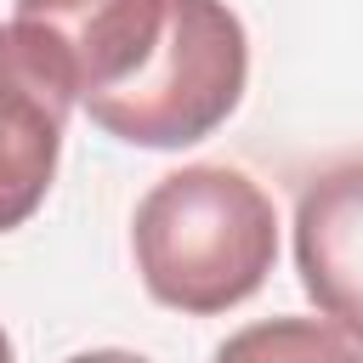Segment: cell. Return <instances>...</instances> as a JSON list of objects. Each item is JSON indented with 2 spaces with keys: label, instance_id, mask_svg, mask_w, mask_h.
Segmentation results:
<instances>
[{
  "label": "cell",
  "instance_id": "obj_3",
  "mask_svg": "<svg viewBox=\"0 0 363 363\" xmlns=\"http://www.w3.org/2000/svg\"><path fill=\"white\" fill-rule=\"evenodd\" d=\"M68 108L74 91L57 62L17 23H0V233L23 227L45 204Z\"/></svg>",
  "mask_w": 363,
  "mask_h": 363
},
{
  "label": "cell",
  "instance_id": "obj_1",
  "mask_svg": "<svg viewBox=\"0 0 363 363\" xmlns=\"http://www.w3.org/2000/svg\"><path fill=\"white\" fill-rule=\"evenodd\" d=\"M147 295L187 318L250 301L278 261V210L233 164H182L147 187L130 221Z\"/></svg>",
  "mask_w": 363,
  "mask_h": 363
},
{
  "label": "cell",
  "instance_id": "obj_6",
  "mask_svg": "<svg viewBox=\"0 0 363 363\" xmlns=\"http://www.w3.org/2000/svg\"><path fill=\"white\" fill-rule=\"evenodd\" d=\"M210 363H363V352L323 318H261L227 335Z\"/></svg>",
  "mask_w": 363,
  "mask_h": 363
},
{
  "label": "cell",
  "instance_id": "obj_4",
  "mask_svg": "<svg viewBox=\"0 0 363 363\" xmlns=\"http://www.w3.org/2000/svg\"><path fill=\"white\" fill-rule=\"evenodd\" d=\"M170 0H17L11 23L57 62L74 102L119 91L142 74L164 34Z\"/></svg>",
  "mask_w": 363,
  "mask_h": 363
},
{
  "label": "cell",
  "instance_id": "obj_7",
  "mask_svg": "<svg viewBox=\"0 0 363 363\" xmlns=\"http://www.w3.org/2000/svg\"><path fill=\"white\" fill-rule=\"evenodd\" d=\"M68 363H147L142 352H79V357H68Z\"/></svg>",
  "mask_w": 363,
  "mask_h": 363
},
{
  "label": "cell",
  "instance_id": "obj_5",
  "mask_svg": "<svg viewBox=\"0 0 363 363\" xmlns=\"http://www.w3.org/2000/svg\"><path fill=\"white\" fill-rule=\"evenodd\" d=\"M295 272L323 323L363 346V159H340L301 187Z\"/></svg>",
  "mask_w": 363,
  "mask_h": 363
},
{
  "label": "cell",
  "instance_id": "obj_2",
  "mask_svg": "<svg viewBox=\"0 0 363 363\" xmlns=\"http://www.w3.org/2000/svg\"><path fill=\"white\" fill-rule=\"evenodd\" d=\"M250 79V40L227 0H170L164 34L136 79L79 102L130 147H193L221 130Z\"/></svg>",
  "mask_w": 363,
  "mask_h": 363
},
{
  "label": "cell",
  "instance_id": "obj_8",
  "mask_svg": "<svg viewBox=\"0 0 363 363\" xmlns=\"http://www.w3.org/2000/svg\"><path fill=\"white\" fill-rule=\"evenodd\" d=\"M0 363H11V340H6V329H0Z\"/></svg>",
  "mask_w": 363,
  "mask_h": 363
}]
</instances>
